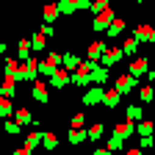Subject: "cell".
<instances>
[{
    "instance_id": "obj_43",
    "label": "cell",
    "mask_w": 155,
    "mask_h": 155,
    "mask_svg": "<svg viewBox=\"0 0 155 155\" xmlns=\"http://www.w3.org/2000/svg\"><path fill=\"white\" fill-rule=\"evenodd\" d=\"M133 3H144V0H133Z\"/></svg>"
},
{
    "instance_id": "obj_39",
    "label": "cell",
    "mask_w": 155,
    "mask_h": 155,
    "mask_svg": "<svg viewBox=\"0 0 155 155\" xmlns=\"http://www.w3.org/2000/svg\"><path fill=\"white\" fill-rule=\"evenodd\" d=\"M14 155H31V150H28V147L22 144V147H19V150H14Z\"/></svg>"
},
{
    "instance_id": "obj_31",
    "label": "cell",
    "mask_w": 155,
    "mask_h": 155,
    "mask_svg": "<svg viewBox=\"0 0 155 155\" xmlns=\"http://www.w3.org/2000/svg\"><path fill=\"white\" fill-rule=\"evenodd\" d=\"M105 150H111V152H119V150H122V139H119V136H111V139L105 141Z\"/></svg>"
},
{
    "instance_id": "obj_36",
    "label": "cell",
    "mask_w": 155,
    "mask_h": 155,
    "mask_svg": "<svg viewBox=\"0 0 155 155\" xmlns=\"http://www.w3.org/2000/svg\"><path fill=\"white\" fill-rule=\"evenodd\" d=\"M152 147V136H139V150H147Z\"/></svg>"
},
{
    "instance_id": "obj_5",
    "label": "cell",
    "mask_w": 155,
    "mask_h": 155,
    "mask_svg": "<svg viewBox=\"0 0 155 155\" xmlns=\"http://www.w3.org/2000/svg\"><path fill=\"white\" fill-rule=\"evenodd\" d=\"M108 75H111V69H105V67H100V64H94V67L89 69V83H94V86H105Z\"/></svg>"
},
{
    "instance_id": "obj_17",
    "label": "cell",
    "mask_w": 155,
    "mask_h": 155,
    "mask_svg": "<svg viewBox=\"0 0 155 155\" xmlns=\"http://www.w3.org/2000/svg\"><path fill=\"white\" fill-rule=\"evenodd\" d=\"M67 141H69L72 147L83 144V141H86V130H83V127H72V130L67 133Z\"/></svg>"
},
{
    "instance_id": "obj_10",
    "label": "cell",
    "mask_w": 155,
    "mask_h": 155,
    "mask_svg": "<svg viewBox=\"0 0 155 155\" xmlns=\"http://www.w3.org/2000/svg\"><path fill=\"white\" fill-rule=\"evenodd\" d=\"M125 25H127V22H125V19H122V17H114V19H111V25L105 28V36L111 39V42H114V39H116V36H122V31H125Z\"/></svg>"
},
{
    "instance_id": "obj_12",
    "label": "cell",
    "mask_w": 155,
    "mask_h": 155,
    "mask_svg": "<svg viewBox=\"0 0 155 155\" xmlns=\"http://www.w3.org/2000/svg\"><path fill=\"white\" fill-rule=\"evenodd\" d=\"M119 100H122V94L116 91V89H105V91H103L100 105H105V108H116V105H119Z\"/></svg>"
},
{
    "instance_id": "obj_3",
    "label": "cell",
    "mask_w": 155,
    "mask_h": 155,
    "mask_svg": "<svg viewBox=\"0 0 155 155\" xmlns=\"http://www.w3.org/2000/svg\"><path fill=\"white\" fill-rule=\"evenodd\" d=\"M116 14H114V8L108 6V8H103V11H97V17H94V22H91V31H105L108 25H111V19H114Z\"/></svg>"
},
{
    "instance_id": "obj_29",
    "label": "cell",
    "mask_w": 155,
    "mask_h": 155,
    "mask_svg": "<svg viewBox=\"0 0 155 155\" xmlns=\"http://www.w3.org/2000/svg\"><path fill=\"white\" fill-rule=\"evenodd\" d=\"M133 130L139 133V136H150L152 133V122L150 119H139V125H133Z\"/></svg>"
},
{
    "instance_id": "obj_23",
    "label": "cell",
    "mask_w": 155,
    "mask_h": 155,
    "mask_svg": "<svg viewBox=\"0 0 155 155\" xmlns=\"http://www.w3.org/2000/svg\"><path fill=\"white\" fill-rule=\"evenodd\" d=\"M125 114H127V122H139V119H144V108H141V105H127Z\"/></svg>"
},
{
    "instance_id": "obj_33",
    "label": "cell",
    "mask_w": 155,
    "mask_h": 155,
    "mask_svg": "<svg viewBox=\"0 0 155 155\" xmlns=\"http://www.w3.org/2000/svg\"><path fill=\"white\" fill-rule=\"evenodd\" d=\"M139 97H141V103H150L152 100V86H139Z\"/></svg>"
},
{
    "instance_id": "obj_25",
    "label": "cell",
    "mask_w": 155,
    "mask_h": 155,
    "mask_svg": "<svg viewBox=\"0 0 155 155\" xmlns=\"http://www.w3.org/2000/svg\"><path fill=\"white\" fill-rule=\"evenodd\" d=\"M86 139H89V141H100V139H103V125L94 122V125L86 130Z\"/></svg>"
},
{
    "instance_id": "obj_18",
    "label": "cell",
    "mask_w": 155,
    "mask_h": 155,
    "mask_svg": "<svg viewBox=\"0 0 155 155\" xmlns=\"http://www.w3.org/2000/svg\"><path fill=\"white\" fill-rule=\"evenodd\" d=\"M55 72V64L50 61V58H42V61H36V75H45V78H50Z\"/></svg>"
},
{
    "instance_id": "obj_30",
    "label": "cell",
    "mask_w": 155,
    "mask_h": 155,
    "mask_svg": "<svg viewBox=\"0 0 155 155\" xmlns=\"http://www.w3.org/2000/svg\"><path fill=\"white\" fill-rule=\"evenodd\" d=\"M17 55L22 58V61H28V58H31V39H22V42H19V47H17Z\"/></svg>"
},
{
    "instance_id": "obj_44",
    "label": "cell",
    "mask_w": 155,
    "mask_h": 155,
    "mask_svg": "<svg viewBox=\"0 0 155 155\" xmlns=\"http://www.w3.org/2000/svg\"><path fill=\"white\" fill-rule=\"evenodd\" d=\"M47 155H53V152H47Z\"/></svg>"
},
{
    "instance_id": "obj_19",
    "label": "cell",
    "mask_w": 155,
    "mask_h": 155,
    "mask_svg": "<svg viewBox=\"0 0 155 155\" xmlns=\"http://www.w3.org/2000/svg\"><path fill=\"white\" fill-rule=\"evenodd\" d=\"M39 144H42L47 152H55L58 150V136L55 133H42V141H39Z\"/></svg>"
},
{
    "instance_id": "obj_16",
    "label": "cell",
    "mask_w": 155,
    "mask_h": 155,
    "mask_svg": "<svg viewBox=\"0 0 155 155\" xmlns=\"http://www.w3.org/2000/svg\"><path fill=\"white\" fill-rule=\"evenodd\" d=\"M14 94H17V78L6 75L3 86H0V97H14Z\"/></svg>"
},
{
    "instance_id": "obj_35",
    "label": "cell",
    "mask_w": 155,
    "mask_h": 155,
    "mask_svg": "<svg viewBox=\"0 0 155 155\" xmlns=\"http://www.w3.org/2000/svg\"><path fill=\"white\" fill-rule=\"evenodd\" d=\"M103 8H108V0H91V6H89V11H91V14L103 11Z\"/></svg>"
},
{
    "instance_id": "obj_8",
    "label": "cell",
    "mask_w": 155,
    "mask_h": 155,
    "mask_svg": "<svg viewBox=\"0 0 155 155\" xmlns=\"http://www.w3.org/2000/svg\"><path fill=\"white\" fill-rule=\"evenodd\" d=\"M103 91H105V86H94V83H91V89L83 94V105H89V108H91V105H100Z\"/></svg>"
},
{
    "instance_id": "obj_26",
    "label": "cell",
    "mask_w": 155,
    "mask_h": 155,
    "mask_svg": "<svg viewBox=\"0 0 155 155\" xmlns=\"http://www.w3.org/2000/svg\"><path fill=\"white\" fill-rule=\"evenodd\" d=\"M55 8H58V14H75V0H58L55 3Z\"/></svg>"
},
{
    "instance_id": "obj_42",
    "label": "cell",
    "mask_w": 155,
    "mask_h": 155,
    "mask_svg": "<svg viewBox=\"0 0 155 155\" xmlns=\"http://www.w3.org/2000/svg\"><path fill=\"white\" fill-rule=\"evenodd\" d=\"M0 67H3V53H0Z\"/></svg>"
},
{
    "instance_id": "obj_15",
    "label": "cell",
    "mask_w": 155,
    "mask_h": 155,
    "mask_svg": "<svg viewBox=\"0 0 155 155\" xmlns=\"http://www.w3.org/2000/svg\"><path fill=\"white\" fill-rule=\"evenodd\" d=\"M139 45H141V42H139L136 36H127L125 42H122V55H130V58H133L136 53H139Z\"/></svg>"
},
{
    "instance_id": "obj_45",
    "label": "cell",
    "mask_w": 155,
    "mask_h": 155,
    "mask_svg": "<svg viewBox=\"0 0 155 155\" xmlns=\"http://www.w3.org/2000/svg\"><path fill=\"white\" fill-rule=\"evenodd\" d=\"M0 119H3V116H0Z\"/></svg>"
},
{
    "instance_id": "obj_40",
    "label": "cell",
    "mask_w": 155,
    "mask_h": 155,
    "mask_svg": "<svg viewBox=\"0 0 155 155\" xmlns=\"http://www.w3.org/2000/svg\"><path fill=\"white\" fill-rule=\"evenodd\" d=\"M125 155H141V150H139V147H130V150H127Z\"/></svg>"
},
{
    "instance_id": "obj_22",
    "label": "cell",
    "mask_w": 155,
    "mask_h": 155,
    "mask_svg": "<svg viewBox=\"0 0 155 155\" xmlns=\"http://www.w3.org/2000/svg\"><path fill=\"white\" fill-rule=\"evenodd\" d=\"M3 72L11 75V78H19V61H17V58H6V61H3Z\"/></svg>"
},
{
    "instance_id": "obj_4",
    "label": "cell",
    "mask_w": 155,
    "mask_h": 155,
    "mask_svg": "<svg viewBox=\"0 0 155 155\" xmlns=\"http://www.w3.org/2000/svg\"><path fill=\"white\" fill-rule=\"evenodd\" d=\"M19 83H33L36 81V58H28V61L19 67Z\"/></svg>"
},
{
    "instance_id": "obj_24",
    "label": "cell",
    "mask_w": 155,
    "mask_h": 155,
    "mask_svg": "<svg viewBox=\"0 0 155 155\" xmlns=\"http://www.w3.org/2000/svg\"><path fill=\"white\" fill-rule=\"evenodd\" d=\"M103 50H105V42H100V39H97V42H91V45H89V55H86V58H89V61H97Z\"/></svg>"
},
{
    "instance_id": "obj_2",
    "label": "cell",
    "mask_w": 155,
    "mask_h": 155,
    "mask_svg": "<svg viewBox=\"0 0 155 155\" xmlns=\"http://www.w3.org/2000/svg\"><path fill=\"white\" fill-rule=\"evenodd\" d=\"M114 89L119 91V94H130V91L139 89V78H133V75H119V78L114 81Z\"/></svg>"
},
{
    "instance_id": "obj_21",
    "label": "cell",
    "mask_w": 155,
    "mask_h": 155,
    "mask_svg": "<svg viewBox=\"0 0 155 155\" xmlns=\"http://www.w3.org/2000/svg\"><path fill=\"white\" fill-rule=\"evenodd\" d=\"M42 17H45V22H47V25H53L55 19H58V8H55V3H45Z\"/></svg>"
},
{
    "instance_id": "obj_28",
    "label": "cell",
    "mask_w": 155,
    "mask_h": 155,
    "mask_svg": "<svg viewBox=\"0 0 155 155\" xmlns=\"http://www.w3.org/2000/svg\"><path fill=\"white\" fill-rule=\"evenodd\" d=\"M11 114H14V108H11V97H0V116H3V119H8Z\"/></svg>"
},
{
    "instance_id": "obj_37",
    "label": "cell",
    "mask_w": 155,
    "mask_h": 155,
    "mask_svg": "<svg viewBox=\"0 0 155 155\" xmlns=\"http://www.w3.org/2000/svg\"><path fill=\"white\" fill-rule=\"evenodd\" d=\"M91 0H75V11H89Z\"/></svg>"
},
{
    "instance_id": "obj_13",
    "label": "cell",
    "mask_w": 155,
    "mask_h": 155,
    "mask_svg": "<svg viewBox=\"0 0 155 155\" xmlns=\"http://www.w3.org/2000/svg\"><path fill=\"white\" fill-rule=\"evenodd\" d=\"M14 122L22 127V125H33V114L28 108H14Z\"/></svg>"
},
{
    "instance_id": "obj_1",
    "label": "cell",
    "mask_w": 155,
    "mask_h": 155,
    "mask_svg": "<svg viewBox=\"0 0 155 155\" xmlns=\"http://www.w3.org/2000/svg\"><path fill=\"white\" fill-rule=\"evenodd\" d=\"M119 58H122V47H119V45H105V50L100 53V58H97V61H100V67L111 69L116 61H119Z\"/></svg>"
},
{
    "instance_id": "obj_34",
    "label": "cell",
    "mask_w": 155,
    "mask_h": 155,
    "mask_svg": "<svg viewBox=\"0 0 155 155\" xmlns=\"http://www.w3.org/2000/svg\"><path fill=\"white\" fill-rule=\"evenodd\" d=\"M3 130H6V133H8V136H19V130H22V127H19V125H17V122H14V119H8V122H6V125H3Z\"/></svg>"
},
{
    "instance_id": "obj_41",
    "label": "cell",
    "mask_w": 155,
    "mask_h": 155,
    "mask_svg": "<svg viewBox=\"0 0 155 155\" xmlns=\"http://www.w3.org/2000/svg\"><path fill=\"white\" fill-rule=\"evenodd\" d=\"M91 155H114V152H111V150H94Z\"/></svg>"
},
{
    "instance_id": "obj_6",
    "label": "cell",
    "mask_w": 155,
    "mask_h": 155,
    "mask_svg": "<svg viewBox=\"0 0 155 155\" xmlns=\"http://www.w3.org/2000/svg\"><path fill=\"white\" fill-rule=\"evenodd\" d=\"M133 36L139 39V42H144V45L155 42V31H152V25H147V22H141V25H136V28H133Z\"/></svg>"
},
{
    "instance_id": "obj_32",
    "label": "cell",
    "mask_w": 155,
    "mask_h": 155,
    "mask_svg": "<svg viewBox=\"0 0 155 155\" xmlns=\"http://www.w3.org/2000/svg\"><path fill=\"white\" fill-rule=\"evenodd\" d=\"M39 141H42V133H28V136H25V147H28V150H33Z\"/></svg>"
},
{
    "instance_id": "obj_38",
    "label": "cell",
    "mask_w": 155,
    "mask_h": 155,
    "mask_svg": "<svg viewBox=\"0 0 155 155\" xmlns=\"http://www.w3.org/2000/svg\"><path fill=\"white\" fill-rule=\"evenodd\" d=\"M83 119H86L83 114H75V116H72V127H83Z\"/></svg>"
},
{
    "instance_id": "obj_7",
    "label": "cell",
    "mask_w": 155,
    "mask_h": 155,
    "mask_svg": "<svg viewBox=\"0 0 155 155\" xmlns=\"http://www.w3.org/2000/svg\"><path fill=\"white\" fill-rule=\"evenodd\" d=\"M50 86H53V89H64V86H69V72H67L64 67H55V72L50 75Z\"/></svg>"
},
{
    "instance_id": "obj_27",
    "label": "cell",
    "mask_w": 155,
    "mask_h": 155,
    "mask_svg": "<svg viewBox=\"0 0 155 155\" xmlns=\"http://www.w3.org/2000/svg\"><path fill=\"white\" fill-rule=\"evenodd\" d=\"M47 45H45V36H42V31H36L33 33V39H31V50H36V53H42Z\"/></svg>"
},
{
    "instance_id": "obj_20",
    "label": "cell",
    "mask_w": 155,
    "mask_h": 155,
    "mask_svg": "<svg viewBox=\"0 0 155 155\" xmlns=\"http://www.w3.org/2000/svg\"><path fill=\"white\" fill-rule=\"evenodd\" d=\"M136 130H133V122H122V125H116L114 127V136H119V139L125 141V139H130Z\"/></svg>"
},
{
    "instance_id": "obj_14",
    "label": "cell",
    "mask_w": 155,
    "mask_h": 155,
    "mask_svg": "<svg viewBox=\"0 0 155 155\" xmlns=\"http://www.w3.org/2000/svg\"><path fill=\"white\" fill-rule=\"evenodd\" d=\"M81 61H83V58L78 55V53H64V55H61V67H64L67 72H72L78 64H81Z\"/></svg>"
},
{
    "instance_id": "obj_9",
    "label": "cell",
    "mask_w": 155,
    "mask_h": 155,
    "mask_svg": "<svg viewBox=\"0 0 155 155\" xmlns=\"http://www.w3.org/2000/svg\"><path fill=\"white\" fill-rule=\"evenodd\" d=\"M31 97H33L36 103H47V100H50L47 83H42V81H33V86H31Z\"/></svg>"
},
{
    "instance_id": "obj_11",
    "label": "cell",
    "mask_w": 155,
    "mask_h": 155,
    "mask_svg": "<svg viewBox=\"0 0 155 155\" xmlns=\"http://www.w3.org/2000/svg\"><path fill=\"white\" fill-rule=\"evenodd\" d=\"M147 58L144 55H139V58H133V61H130V67H127V75H133V78H139V75H144L147 72Z\"/></svg>"
}]
</instances>
